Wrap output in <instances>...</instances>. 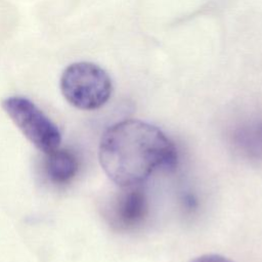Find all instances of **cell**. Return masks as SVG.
<instances>
[{
    "mask_svg": "<svg viewBox=\"0 0 262 262\" xmlns=\"http://www.w3.org/2000/svg\"><path fill=\"white\" fill-rule=\"evenodd\" d=\"M98 158L108 178L120 187L141 185L158 170L177 166L174 142L157 126L128 119L102 134Z\"/></svg>",
    "mask_w": 262,
    "mask_h": 262,
    "instance_id": "1",
    "label": "cell"
},
{
    "mask_svg": "<svg viewBox=\"0 0 262 262\" xmlns=\"http://www.w3.org/2000/svg\"><path fill=\"white\" fill-rule=\"evenodd\" d=\"M60 90L75 107L91 111L107 102L113 92L108 74L99 66L79 61L70 64L61 74Z\"/></svg>",
    "mask_w": 262,
    "mask_h": 262,
    "instance_id": "2",
    "label": "cell"
},
{
    "mask_svg": "<svg viewBox=\"0 0 262 262\" xmlns=\"http://www.w3.org/2000/svg\"><path fill=\"white\" fill-rule=\"evenodd\" d=\"M2 108L38 149L47 155L58 148L59 129L33 101L23 96H9L2 100Z\"/></svg>",
    "mask_w": 262,
    "mask_h": 262,
    "instance_id": "3",
    "label": "cell"
},
{
    "mask_svg": "<svg viewBox=\"0 0 262 262\" xmlns=\"http://www.w3.org/2000/svg\"><path fill=\"white\" fill-rule=\"evenodd\" d=\"M121 188L111 207V220L120 229H132L140 225L147 215L146 194L141 185Z\"/></svg>",
    "mask_w": 262,
    "mask_h": 262,
    "instance_id": "4",
    "label": "cell"
},
{
    "mask_svg": "<svg viewBox=\"0 0 262 262\" xmlns=\"http://www.w3.org/2000/svg\"><path fill=\"white\" fill-rule=\"evenodd\" d=\"M79 166L80 163L77 156L68 149L56 148L47 154L45 161L46 175L55 184L70 182L76 176Z\"/></svg>",
    "mask_w": 262,
    "mask_h": 262,
    "instance_id": "5",
    "label": "cell"
},
{
    "mask_svg": "<svg viewBox=\"0 0 262 262\" xmlns=\"http://www.w3.org/2000/svg\"><path fill=\"white\" fill-rule=\"evenodd\" d=\"M189 262H233V261L219 254H205L191 259Z\"/></svg>",
    "mask_w": 262,
    "mask_h": 262,
    "instance_id": "6",
    "label": "cell"
}]
</instances>
